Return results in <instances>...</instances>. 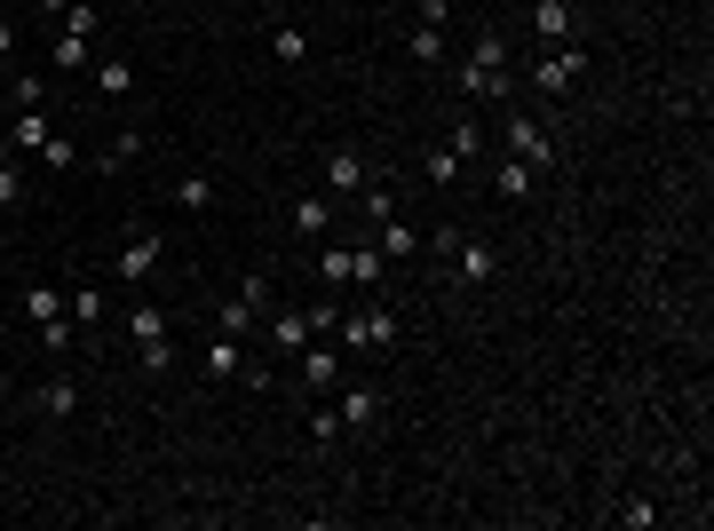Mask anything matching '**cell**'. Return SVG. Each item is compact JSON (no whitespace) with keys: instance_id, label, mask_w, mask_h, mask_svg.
<instances>
[{"instance_id":"obj_1","label":"cell","mask_w":714,"mask_h":531,"mask_svg":"<svg viewBox=\"0 0 714 531\" xmlns=\"http://www.w3.org/2000/svg\"><path fill=\"white\" fill-rule=\"evenodd\" d=\"M270 302H279V293H270V278H262V270H247V278H238V286L223 293V302H215V334L247 342L254 325H262V310H270Z\"/></svg>"},{"instance_id":"obj_2","label":"cell","mask_w":714,"mask_h":531,"mask_svg":"<svg viewBox=\"0 0 714 531\" xmlns=\"http://www.w3.org/2000/svg\"><path fill=\"white\" fill-rule=\"evenodd\" d=\"M461 95H476V104H485V95H508V41H500V32H476V41H468Z\"/></svg>"},{"instance_id":"obj_3","label":"cell","mask_w":714,"mask_h":531,"mask_svg":"<svg viewBox=\"0 0 714 531\" xmlns=\"http://www.w3.org/2000/svg\"><path fill=\"white\" fill-rule=\"evenodd\" d=\"M333 342H342V357L350 349H397V318L389 310H342L333 318Z\"/></svg>"},{"instance_id":"obj_4","label":"cell","mask_w":714,"mask_h":531,"mask_svg":"<svg viewBox=\"0 0 714 531\" xmlns=\"http://www.w3.org/2000/svg\"><path fill=\"white\" fill-rule=\"evenodd\" d=\"M508 159H524L532 175H548V168H556V136H548V119L508 112Z\"/></svg>"},{"instance_id":"obj_5","label":"cell","mask_w":714,"mask_h":531,"mask_svg":"<svg viewBox=\"0 0 714 531\" xmlns=\"http://www.w3.org/2000/svg\"><path fill=\"white\" fill-rule=\"evenodd\" d=\"M580 80H588V48H580V41H564V48H548V56L532 64V88H540V95H571Z\"/></svg>"},{"instance_id":"obj_6","label":"cell","mask_w":714,"mask_h":531,"mask_svg":"<svg viewBox=\"0 0 714 531\" xmlns=\"http://www.w3.org/2000/svg\"><path fill=\"white\" fill-rule=\"evenodd\" d=\"M294 381H302V389H310V396H333V389H342V381H350V373H342V342H326V334H318L310 349H302V357H294Z\"/></svg>"},{"instance_id":"obj_7","label":"cell","mask_w":714,"mask_h":531,"mask_svg":"<svg viewBox=\"0 0 714 531\" xmlns=\"http://www.w3.org/2000/svg\"><path fill=\"white\" fill-rule=\"evenodd\" d=\"M262 334H270V357H302V349L318 342V325H310V310H279V302H270L262 310Z\"/></svg>"},{"instance_id":"obj_8","label":"cell","mask_w":714,"mask_h":531,"mask_svg":"<svg viewBox=\"0 0 714 531\" xmlns=\"http://www.w3.org/2000/svg\"><path fill=\"white\" fill-rule=\"evenodd\" d=\"M318 183H326V191H350V198H358V191L373 183V159H365L358 143H333V151L318 159Z\"/></svg>"},{"instance_id":"obj_9","label":"cell","mask_w":714,"mask_h":531,"mask_svg":"<svg viewBox=\"0 0 714 531\" xmlns=\"http://www.w3.org/2000/svg\"><path fill=\"white\" fill-rule=\"evenodd\" d=\"M159 254H167V246H159V230H127L120 254H112V270H120L127 286H144V278L159 270Z\"/></svg>"},{"instance_id":"obj_10","label":"cell","mask_w":714,"mask_h":531,"mask_svg":"<svg viewBox=\"0 0 714 531\" xmlns=\"http://www.w3.org/2000/svg\"><path fill=\"white\" fill-rule=\"evenodd\" d=\"M48 136H56V119H48L41 104H32V112H9V119H0V143H9L16 159H24V151H41Z\"/></svg>"},{"instance_id":"obj_11","label":"cell","mask_w":714,"mask_h":531,"mask_svg":"<svg viewBox=\"0 0 714 531\" xmlns=\"http://www.w3.org/2000/svg\"><path fill=\"white\" fill-rule=\"evenodd\" d=\"M445 254H453V278H461V286H492V270H500V254H492L485 239H453Z\"/></svg>"},{"instance_id":"obj_12","label":"cell","mask_w":714,"mask_h":531,"mask_svg":"<svg viewBox=\"0 0 714 531\" xmlns=\"http://www.w3.org/2000/svg\"><path fill=\"white\" fill-rule=\"evenodd\" d=\"M333 413H342V428L358 437V428L382 420V389H350V381H342V405H333Z\"/></svg>"},{"instance_id":"obj_13","label":"cell","mask_w":714,"mask_h":531,"mask_svg":"<svg viewBox=\"0 0 714 531\" xmlns=\"http://www.w3.org/2000/svg\"><path fill=\"white\" fill-rule=\"evenodd\" d=\"M199 365H207V381H238V373H247V342L215 334V342H207V357H199Z\"/></svg>"},{"instance_id":"obj_14","label":"cell","mask_w":714,"mask_h":531,"mask_svg":"<svg viewBox=\"0 0 714 531\" xmlns=\"http://www.w3.org/2000/svg\"><path fill=\"white\" fill-rule=\"evenodd\" d=\"M532 24H540V41H548V48L580 41V32H571V0H532Z\"/></svg>"},{"instance_id":"obj_15","label":"cell","mask_w":714,"mask_h":531,"mask_svg":"<svg viewBox=\"0 0 714 531\" xmlns=\"http://www.w3.org/2000/svg\"><path fill=\"white\" fill-rule=\"evenodd\" d=\"M127 334H135V342H167V334H175V310L135 302V310H127Z\"/></svg>"},{"instance_id":"obj_16","label":"cell","mask_w":714,"mask_h":531,"mask_svg":"<svg viewBox=\"0 0 714 531\" xmlns=\"http://www.w3.org/2000/svg\"><path fill=\"white\" fill-rule=\"evenodd\" d=\"M294 230H302V239H326V230H333V198H326V191L294 198Z\"/></svg>"},{"instance_id":"obj_17","label":"cell","mask_w":714,"mask_h":531,"mask_svg":"<svg viewBox=\"0 0 714 531\" xmlns=\"http://www.w3.org/2000/svg\"><path fill=\"white\" fill-rule=\"evenodd\" d=\"M373 230H382V262H397V254H413V246H421V230L405 222V215H382Z\"/></svg>"},{"instance_id":"obj_18","label":"cell","mask_w":714,"mask_h":531,"mask_svg":"<svg viewBox=\"0 0 714 531\" xmlns=\"http://www.w3.org/2000/svg\"><path fill=\"white\" fill-rule=\"evenodd\" d=\"M270 56H279V64H310V32H302V24H270Z\"/></svg>"},{"instance_id":"obj_19","label":"cell","mask_w":714,"mask_h":531,"mask_svg":"<svg viewBox=\"0 0 714 531\" xmlns=\"http://www.w3.org/2000/svg\"><path fill=\"white\" fill-rule=\"evenodd\" d=\"M24 198H32V191H24V159H16V151H0V215L24 207Z\"/></svg>"},{"instance_id":"obj_20","label":"cell","mask_w":714,"mask_h":531,"mask_svg":"<svg viewBox=\"0 0 714 531\" xmlns=\"http://www.w3.org/2000/svg\"><path fill=\"white\" fill-rule=\"evenodd\" d=\"M64 32H72V41H95V32H104V9H95V0H64Z\"/></svg>"},{"instance_id":"obj_21","label":"cell","mask_w":714,"mask_h":531,"mask_svg":"<svg viewBox=\"0 0 714 531\" xmlns=\"http://www.w3.org/2000/svg\"><path fill=\"white\" fill-rule=\"evenodd\" d=\"M461 175H468V159H461L453 143H437V151H429V183H437V191H453Z\"/></svg>"},{"instance_id":"obj_22","label":"cell","mask_w":714,"mask_h":531,"mask_svg":"<svg viewBox=\"0 0 714 531\" xmlns=\"http://www.w3.org/2000/svg\"><path fill=\"white\" fill-rule=\"evenodd\" d=\"M167 198H175L183 215H207V207H215V183H207V175H183V183L167 191Z\"/></svg>"},{"instance_id":"obj_23","label":"cell","mask_w":714,"mask_h":531,"mask_svg":"<svg viewBox=\"0 0 714 531\" xmlns=\"http://www.w3.org/2000/svg\"><path fill=\"white\" fill-rule=\"evenodd\" d=\"M24 318H41V325H48V318H64V293H56L48 278H32V286H24Z\"/></svg>"},{"instance_id":"obj_24","label":"cell","mask_w":714,"mask_h":531,"mask_svg":"<svg viewBox=\"0 0 714 531\" xmlns=\"http://www.w3.org/2000/svg\"><path fill=\"white\" fill-rule=\"evenodd\" d=\"M41 413H48V420H72V413H80V381H48V389H41Z\"/></svg>"},{"instance_id":"obj_25","label":"cell","mask_w":714,"mask_h":531,"mask_svg":"<svg viewBox=\"0 0 714 531\" xmlns=\"http://www.w3.org/2000/svg\"><path fill=\"white\" fill-rule=\"evenodd\" d=\"M405 48H413V64H445V24H413Z\"/></svg>"},{"instance_id":"obj_26","label":"cell","mask_w":714,"mask_h":531,"mask_svg":"<svg viewBox=\"0 0 714 531\" xmlns=\"http://www.w3.org/2000/svg\"><path fill=\"white\" fill-rule=\"evenodd\" d=\"M32 104H48V80L41 72H16L9 80V112H32Z\"/></svg>"},{"instance_id":"obj_27","label":"cell","mask_w":714,"mask_h":531,"mask_svg":"<svg viewBox=\"0 0 714 531\" xmlns=\"http://www.w3.org/2000/svg\"><path fill=\"white\" fill-rule=\"evenodd\" d=\"M492 183H500L508 198H532V183H540V175L524 168V159H500V168H492Z\"/></svg>"},{"instance_id":"obj_28","label":"cell","mask_w":714,"mask_h":531,"mask_svg":"<svg viewBox=\"0 0 714 531\" xmlns=\"http://www.w3.org/2000/svg\"><path fill=\"white\" fill-rule=\"evenodd\" d=\"M135 357H144V373H175V334H167V342H135Z\"/></svg>"},{"instance_id":"obj_29","label":"cell","mask_w":714,"mask_h":531,"mask_svg":"<svg viewBox=\"0 0 714 531\" xmlns=\"http://www.w3.org/2000/svg\"><path fill=\"white\" fill-rule=\"evenodd\" d=\"M310 437H318V445H342V437H350V428H342V413H333V405H318V396H310Z\"/></svg>"},{"instance_id":"obj_30","label":"cell","mask_w":714,"mask_h":531,"mask_svg":"<svg viewBox=\"0 0 714 531\" xmlns=\"http://www.w3.org/2000/svg\"><path fill=\"white\" fill-rule=\"evenodd\" d=\"M56 64H64V72H80V64H95V41H72V32H56Z\"/></svg>"},{"instance_id":"obj_31","label":"cell","mask_w":714,"mask_h":531,"mask_svg":"<svg viewBox=\"0 0 714 531\" xmlns=\"http://www.w3.org/2000/svg\"><path fill=\"white\" fill-rule=\"evenodd\" d=\"M453 151L476 168V159H485V127H476V119H453Z\"/></svg>"},{"instance_id":"obj_32","label":"cell","mask_w":714,"mask_h":531,"mask_svg":"<svg viewBox=\"0 0 714 531\" xmlns=\"http://www.w3.org/2000/svg\"><path fill=\"white\" fill-rule=\"evenodd\" d=\"M350 254H358V246H326V254H318V278H326V286H350Z\"/></svg>"},{"instance_id":"obj_33","label":"cell","mask_w":714,"mask_h":531,"mask_svg":"<svg viewBox=\"0 0 714 531\" xmlns=\"http://www.w3.org/2000/svg\"><path fill=\"white\" fill-rule=\"evenodd\" d=\"M350 286H382V246H358L350 254Z\"/></svg>"},{"instance_id":"obj_34","label":"cell","mask_w":714,"mask_h":531,"mask_svg":"<svg viewBox=\"0 0 714 531\" xmlns=\"http://www.w3.org/2000/svg\"><path fill=\"white\" fill-rule=\"evenodd\" d=\"M135 159H144V136H135V127H120L112 151H104V168H135Z\"/></svg>"},{"instance_id":"obj_35","label":"cell","mask_w":714,"mask_h":531,"mask_svg":"<svg viewBox=\"0 0 714 531\" xmlns=\"http://www.w3.org/2000/svg\"><path fill=\"white\" fill-rule=\"evenodd\" d=\"M95 95H135V72L127 64H95Z\"/></svg>"},{"instance_id":"obj_36","label":"cell","mask_w":714,"mask_h":531,"mask_svg":"<svg viewBox=\"0 0 714 531\" xmlns=\"http://www.w3.org/2000/svg\"><path fill=\"white\" fill-rule=\"evenodd\" d=\"M95 318H104V286H80L72 293V325H95Z\"/></svg>"},{"instance_id":"obj_37","label":"cell","mask_w":714,"mask_h":531,"mask_svg":"<svg viewBox=\"0 0 714 531\" xmlns=\"http://www.w3.org/2000/svg\"><path fill=\"white\" fill-rule=\"evenodd\" d=\"M41 159H48V168H80V143H72V136H48Z\"/></svg>"},{"instance_id":"obj_38","label":"cell","mask_w":714,"mask_h":531,"mask_svg":"<svg viewBox=\"0 0 714 531\" xmlns=\"http://www.w3.org/2000/svg\"><path fill=\"white\" fill-rule=\"evenodd\" d=\"M620 523H627V531H643V523H659V508H651V500H627V508H620Z\"/></svg>"},{"instance_id":"obj_39","label":"cell","mask_w":714,"mask_h":531,"mask_svg":"<svg viewBox=\"0 0 714 531\" xmlns=\"http://www.w3.org/2000/svg\"><path fill=\"white\" fill-rule=\"evenodd\" d=\"M16 56V24H0V64H9Z\"/></svg>"},{"instance_id":"obj_40","label":"cell","mask_w":714,"mask_h":531,"mask_svg":"<svg viewBox=\"0 0 714 531\" xmlns=\"http://www.w3.org/2000/svg\"><path fill=\"white\" fill-rule=\"evenodd\" d=\"M41 9H56V16H64V0H41Z\"/></svg>"},{"instance_id":"obj_41","label":"cell","mask_w":714,"mask_h":531,"mask_svg":"<svg viewBox=\"0 0 714 531\" xmlns=\"http://www.w3.org/2000/svg\"><path fill=\"white\" fill-rule=\"evenodd\" d=\"M127 9H144V0H127Z\"/></svg>"},{"instance_id":"obj_42","label":"cell","mask_w":714,"mask_h":531,"mask_svg":"<svg viewBox=\"0 0 714 531\" xmlns=\"http://www.w3.org/2000/svg\"><path fill=\"white\" fill-rule=\"evenodd\" d=\"M215 9H230V0H215Z\"/></svg>"}]
</instances>
